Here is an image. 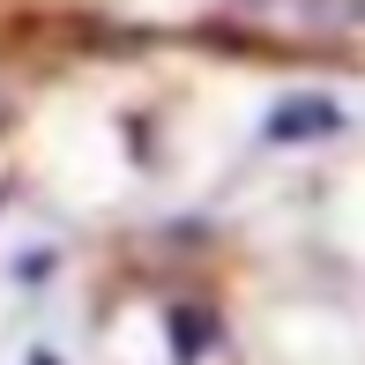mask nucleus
Instances as JSON below:
<instances>
[{
  "label": "nucleus",
  "mask_w": 365,
  "mask_h": 365,
  "mask_svg": "<svg viewBox=\"0 0 365 365\" xmlns=\"http://www.w3.org/2000/svg\"><path fill=\"white\" fill-rule=\"evenodd\" d=\"M291 127H336V112L328 105H284L276 112V135H291Z\"/></svg>",
  "instance_id": "f257e3e1"
}]
</instances>
